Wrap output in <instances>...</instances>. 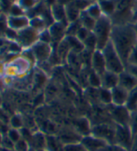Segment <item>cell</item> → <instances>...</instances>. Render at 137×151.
<instances>
[{
  "mask_svg": "<svg viewBox=\"0 0 137 151\" xmlns=\"http://www.w3.org/2000/svg\"><path fill=\"white\" fill-rule=\"evenodd\" d=\"M110 41L126 65L131 51L137 43L133 24H113Z\"/></svg>",
  "mask_w": 137,
  "mask_h": 151,
  "instance_id": "cell-1",
  "label": "cell"
},
{
  "mask_svg": "<svg viewBox=\"0 0 137 151\" xmlns=\"http://www.w3.org/2000/svg\"><path fill=\"white\" fill-rule=\"evenodd\" d=\"M113 22L110 17L103 15L96 21L93 33L97 39V50H102L110 42Z\"/></svg>",
  "mask_w": 137,
  "mask_h": 151,
  "instance_id": "cell-2",
  "label": "cell"
},
{
  "mask_svg": "<svg viewBox=\"0 0 137 151\" xmlns=\"http://www.w3.org/2000/svg\"><path fill=\"white\" fill-rule=\"evenodd\" d=\"M102 52L105 61V66L107 71L118 75L126 69V65H125V63H123L116 49L114 48L111 41L102 50Z\"/></svg>",
  "mask_w": 137,
  "mask_h": 151,
  "instance_id": "cell-3",
  "label": "cell"
},
{
  "mask_svg": "<svg viewBox=\"0 0 137 151\" xmlns=\"http://www.w3.org/2000/svg\"><path fill=\"white\" fill-rule=\"evenodd\" d=\"M133 0H116V10L111 17L113 24H133Z\"/></svg>",
  "mask_w": 137,
  "mask_h": 151,
  "instance_id": "cell-4",
  "label": "cell"
},
{
  "mask_svg": "<svg viewBox=\"0 0 137 151\" xmlns=\"http://www.w3.org/2000/svg\"><path fill=\"white\" fill-rule=\"evenodd\" d=\"M116 124L110 122H99L93 124L90 134L101 140L106 142L108 145L115 144Z\"/></svg>",
  "mask_w": 137,
  "mask_h": 151,
  "instance_id": "cell-5",
  "label": "cell"
},
{
  "mask_svg": "<svg viewBox=\"0 0 137 151\" xmlns=\"http://www.w3.org/2000/svg\"><path fill=\"white\" fill-rule=\"evenodd\" d=\"M107 113L111 118L113 123L116 125L129 126L131 111L126 107V106L110 104V106H107Z\"/></svg>",
  "mask_w": 137,
  "mask_h": 151,
  "instance_id": "cell-6",
  "label": "cell"
},
{
  "mask_svg": "<svg viewBox=\"0 0 137 151\" xmlns=\"http://www.w3.org/2000/svg\"><path fill=\"white\" fill-rule=\"evenodd\" d=\"M133 134L129 126L116 125L115 145L123 147L128 151L131 150L133 142Z\"/></svg>",
  "mask_w": 137,
  "mask_h": 151,
  "instance_id": "cell-7",
  "label": "cell"
},
{
  "mask_svg": "<svg viewBox=\"0 0 137 151\" xmlns=\"http://www.w3.org/2000/svg\"><path fill=\"white\" fill-rule=\"evenodd\" d=\"M39 39V32L36 31L32 27H27L24 30L18 32L17 42L22 49H30L34 44H36Z\"/></svg>",
  "mask_w": 137,
  "mask_h": 151,
  "instance_id": "cell-8",
  "label": "cell"
},
{
  "mask_svg": "<svg viewBox=\"0 0 137 151\" xmlns=\"http://www.w3.org/2000/svg\"><path fill=\"white\" fill-rule=\"evenodd\" d=\"M34 56L36 58V61L37 63H43L49 60V58L52 54L53 47L52 44L44 43L41 41H38L34 44L31 48Z\"/></svg>",
  "mask_w": 137,
  "mask_h": 151,
  "instance_id": "cell-9",
  "label": "cell"
},
{
  "mask_svg": "<svg viewBox=\"0 0 137 151\" xmlns=\"http://www.w3.org/2000/svg\"><path fill=\"white\" fill-rule=\"evenodd\" d=\"M67 25H68L67 24H64V22H54L53 24L48 28V30L50 34V37L52 38V42L54 44L59 43L62 39H65V37H66Z\"/></svg>",
  "mask_w": 137,
  "mask_h": 151,
  "instance_id": "cell-10",
  "label": "cell"
},
{
  "mask_svg": "<svg viewBox=\"0 0 137 151\" xmlns=\"http://www.w3.org/2000/svg\"><path fill=\"white\" fill-rule=\"evenodd\" d=\"M80 144L86 148L88 151H100L103 147H105L106 145H108L106 142L101 140L93 135H87L83 136Z\"/></svg>",
  "mask_w": 137,
  "mask_h": 151,
  "instance_id": "cell-11",
  "label": "cell"
},
{
  "mask_svg": "<svg viewBox=\"0 0 137 151\" xmlns=\"http://www.w3.org/2000/svg\"><path fill=\"white\" fill-rule=\"evenodd\" d=\"M90 68L96 73H98L100 76L106 71L105 61L103 52L100 50H96L93 52L90 60Z\"/></svg>",
  "mask_w": 137,
  "mask_h": 151,
  "instance_id": "cell-12",
  "label": "cell"
},
{
  "mask_svg": "<svg viewBox=\"0 0 137 151\" xmlns=\"http://www.w3.org/2000/svg\"><path fill=\"white\" fill-rule=\"evenodd\" d=\"M30 26V18L26 15L12 17L8 16V27L14 31L19 32L21 30Z\"/></svg>",
  "mask_w": 137,
  "mask_h": 151,
  "instance_id": "cell-13",
  "label": "cell"
},
{
  "mask_svg": "<svg viewBox=\"0 0 137 151\" xmlns=\"http://www.w3.org/2000/svg\"><path fill=\"white\" fill-rule=\"evenodd\" d=\"M118 86L130 91L137 87V79L132 73L125 69L122 73L118 74Z\"/></svg>",
  "mask_w": 137,
  "mask_h": 151,
  "instance_id": "cell-14",
  "label": "cell"
},
{
  "mask_svg": "<svg viewBox=\"0 0 137 151\" xmlns=\"http://www.w3.org/2000/svg\"><path fill=\"white\" fill-rule=\"evenodd\" d=\"M112 93V104L115 106H125L128 99L129 91L125 90L121 86H117L111 90Z\"/></svg>",
  "mask_w": 137,
  "mask_h": 151,
  "instance_id": "cell-15",
  "label": "cell"
},
{
  "mask_svg": "<svg viewBox=\"0 0 137 151\" xmlns=\"http://www.w3.org/2000/svg\"><path fill=\"white\" fill-rule=\"evenodd\" d=\"M118 85V75L110 71H105L101 75V88L112 90Z\"/></svg>",
  "mask_w": 137,
  "mask_h": 151,
  "instance_id": "cell-16",
  "label": "cell"
},
{
  "mask_svg": "<svg viewBox=\"0 0 137 151\" xmlns=\"http://www.w3.org/2000/svg\"><path fill=\"white\" fill-rule=\"evenodd\" d=\"M62 143L66 146V145L71 144H77L80 143L82 136H80L75 130H64L62 131L58 136Z\"/></svg>",
  "mask_w": 137,
  "mask_h": 151,
  "instance_id": "cell-17",
  "label": "cell"
},
{
  "mask_svg": "<svg viewBox=\"0 0 137 151\" xmlns=\"http://www.w3.org/2000/svg\"><path fill=\"white\" fill-rule=\"evenodd\" d=\"M91 127L93 124L87 118H79L74 123V130L82 137L90 134Z\"/></svg>",
  "mask_w": 137,
  "mask_h": 151,
  "instance_id": "cell-18",
  "label": "cell"
},
{
  "mask_svg": "<svg viewBox=\"0 0 137 151\" xmlns=\"http://www.w3.org/2000/svg\"><path fill=\"white\" fill-rule=\"evenodd\" d=\"M50 11H51V15H52V18H53L54 22H64V24H68L65 6L60 5L58 3H55L52 7L50 8Z\"/></svg>",
  "mask_w": 137,
  "mask_h": 151,
  "instance_id": "cell-19",
  "label": "cell"
},
{
  "mask_svg": "<svg viewBox=\"0 0 137 151\" xmlns=\"http://www.w3.org/2000/svg\"><path fill=\"white\" fill-rule=\"evenodd\" d=\"M30 147L35 148L36 150L46 149V147H47V135H45L41 132H34Z\"/></svg>",
  "mask_w": 137,
  "mask_h": 151,
  "instance_id": "cell-20",
  "label": "cell"
},
{
  "mask_svg": "<svg viewBox=\"0 0 137 151\" xmlns=\"http://www.w3.org/2000/svg\"><path fill=\"white\" fill-rule=\"evenodd\" d=\"M55 51L58 57L61 59L62 63H66V60H67V57L69 55V53L71 52V49L69 47V45H68L67 41L65 39H62V41H60L59 43L55 44Z\"/></svg>",
  "mask_w": 137,
  "mask_h": 151,
  "instance_id": "cell-21",
  "label": "cell"
},
{
  "mask_svg": "<svg viewBox=\"0 0 137 151\" xmlns=\"http://www.w3.org/2000/svg\"><path fill=\"white\" fill-rule=\"evenodd\" d=\"M65 145L62 143L58 136L47 135V147L48 151H64Z\"/></svg>",
  "mask_w": 137,
  "mask_h": 151,
  "instance_id": "cell-22",
  "label": "cell"
},
{
  "mask_svg": "<svg viewBox=\"0 0 137 151\" xmlns=\"http://www.w3.org/2000/svg\"><path fill=\"white\" fill-rule=\"evenodd\" d=\"M65 38L67 41L68 45H69L72 52L80 54L81 52L85 50L83 42L80 41V40H79L77 37H75V36H66Z\"/></svg>",
  "mask_w": 137,
  "mask_h": 151,
  "instance_id": "cell-23",
  "label": "cell"
},
{
  "mask_svg": "<svg viewBox=\"0 0 137 151\" xmlns=\"http://www.w3.org/2000/svg\"><path fill=\"white\" fill-rule=\"evenodd\" d=\"M97 2L100 5L103 15L111 18L116 10V0H103Z\"/></svg>",
  "mask_w": 137,
  "mask_h": 151,
  "instance_id": "cell-24",
  "label": "cell"
},
{
  "mask_svg": "<svg viewBox=\"0 0 137 151\" xmlns=\"http://www.w3.org/2000/svg\"><path fill=\"white\" fill-rule=\"evenodd\" d=\"M65 12H66V19H67L68 24L78 21L79 17H80V14H81V11L79 10L73 3L66 6Z\"/></svg>",
  "mask_w": 137,
  "mask_h": 151,
  "instance_id": "cell-25",
  "label": "cell"
},
{
  "mask_svg": "<svg viewBox=\"0 0 137 151\" xmlns=\"http://www.w3.org/2000/svg\"><path fill=\"white\" fill-rule=\"evenodd\" d=\"M87 82L91 88L99 89L101 88V76L90 68L87 73Z\"/></svg>",
  "mask_w": 137,
  "mask_h": 151,
  "instance_id": "cell-26",
  "label": "cell"
},
{
  "mask_svg": "<svg viewBox=\"0 0 137 151\" xmlns=\"http://www.w3.org/2000/svg\"><path fill=\"white\" fill-rule=\"evenodd\" d=\"M98 98H99V103L105 104V106H110V104H112L111 90H107L105 88H99Z\"/></svg>",
  "mask_w": 137,
  "mask_h": 151,
  "instance_id": "cell-27",
  "label": "cell"
},
{
  "mask_svg": "<svg viewBox=\"0 0 137 151\" xmlns=\"http://www.w3.org/2000/svg\"><path fill=\"white\" fill-rule=\"evenodd\" d=\"M30 27L35 29L37 32H42L48 28V25L41 16H36L30 19Z\"/></svg>",
  "mask_w": 137,
  "mask_h": 151,
  "instance_id": "cell-28",
  "label": "cell"
},
{
  "mask_svg": "<svg viewBox=\"0 0 137 151\" xmlns=\"http://www.w3.org/2000/svg\"><path fill=\"white\" fill-rule=\"evenodd\" d=\"M79 21H80V24L83 27H85L86 29L90 31H93V28L95 26L96 21L94 19H93L90 15L87 14L86 11H82L80 17H79Z\"/></svg>",
  "mask_w": 137,
  "mask_h": 151,
  "instance_id": "cell-29",
  "label": "cell"
},
{
  "mask_svg": "<svg viewBox=\"0 0 137 151\" xmlns=\"http://www.w3.org/2000/svg\"><path fill=\"white\" fill-rule=\"evenodd\" d=\"M87 12L88 15H90L91 18L94 19L95 21H97L98 19H100L101 17L103 16V12L101 7L98 2H93L90 5V7L85 10Z\"/></svg>",
  "mask_w": 137,
  "mask_h": 151,
  "instance_id": "cell-30",
  "label": "cell"
},
{
  "mask_svg": "<svg viewBox=\"0 0 137 151\" xmlns=\"http://www.w3.org/2000/svg\"><path fill=\"white\" fill-rule=\"evenodd\" d=\"M125 106L130 111H133L137 108V87L129 91L128 99Z\"/></svg>",
  "mask_w": 137,
  "mask_h": 151,
  "instance_id": "cell-31",
  "label": "cell"
},
{
  "mask_svg": "<svg viewBox=\"0 0 137 151\" xmlns=\"http://www.w3.org/2000/svg\"><path fill=\"white\" fill-rule=\"evenodd\" d=\"M83 44H84L85 50H87L93 52L94 50H97V39L93 32L89 35V37L83 42Z\"/></svg>",
  "mask_w": 137,
  "mask_h": 151,
  "instance_id": "cell-32",
  "label": "cell"
},
{
  "mask_svg": "<svg viewBox=\"0 0 137 151\" xmlns=\"http://www.w3.org/2000/svg\"><path fill=\"white\" fill-rule=\"evenodd\" d=\"M9 125L10 128H13V129H17V130H21L22 128H24V119H22V116L16 114L14 116H12L9 119Z\"/></svg>",
  "mask_w": 137,
  "mask_h": 151,
  "instance_id": "cell-33",
  "label": "cell"
},
{
  "mask_svg": "<svg viewBox=\"0 0 137 151\" xmlns=\"http://www.w3.org/2000/svg\"><path fill=\"white\" fill-rule=\"evenodd\" d=\"M24 15H26L25 10H24V9H22L18 3L14 2V3L12 4V6L10 7L9 10L8 16L18 17V16H24Z\"/></svg>",
  "mask_w": 137,
  "mask_h": 151,
  "instance_id": "cell-34",
  "label": "cell"
},
{
  "mask_svg": "<svg viewBox=\"0 0 137 151\" xmlns=\"http://www.w3.org/2000/svg\"><path fill=\"white\" fill-rule=\"evenodd\" d=\"M129 127H130L131 131H132L133 136L137 135V108L135 110L131 111Z\"/></svg>",
  "mask_w": 137,
  "mask_h": 151,
  "instance_id": "cell-35",
  "label": "cell"
},
{
  "mask_svg": "<svg viewBox=\"0 0 137 151\" xmlns=\"http://www.w3.org/2000/svg\"><path fill=\"white\" fill-rule=\"evenodd\" d=\"M38 2V0H17L16 1V3H18L25 10V12L31 10L33 8H35Z\"/></svg>",
  "mask_w": 137,
  "mask_h": 151,
  "instance_id": "cell-36",
  "label": "cell"
},
{
  "mask_svg": "<svg viewBox=\"0 0 137 151\" xmlns=\"http://www.w3.org/2000/svg\"><path fill=\"white\" fill-rule=\"evenodd\" d=\"M82 25L80 24V21H76L74 22H70L67 25V29H66V36H75L77 33V31L79 30Z\"/></svg>",
  "mask_w": 137,
  "mask_h": 151,
  "instance_id": "cell-37",
  "label": "cell"
},
{
  "mask_svg": "<svg viewBox=\"0 0 137 151\" xmlns=\"http://www.w3.org/2000/svg\"><path fill=\"white\" fill-rule=\"evenodd\" d=\"M47 78L46 75L42 70H37V72L35 74V86L37 88H41V87L45 84Z\"/></svg>",
  "mask_w": 137,
  "mask_h": 151,
  "instance_id": "cell-38",
  "label": "cell"
},
{
  "mask_svg": "<svg viewBox=\"0 0 137 151\" xmlns=\"http://www.w3.org/2000/svg\"><path fill=\"white\" fill-rule=\"evenodd\" d=\"M30 145L24 138H21L18 142L14 144V150L15 151H28L30 149Z\"/></svg>",
  "mask_w": 137,
  "mask_h": 151,
  "instance_id": "cell-39",
  "label": "cell"
},
{
  "mask_svg": "<svg viewBox=\"0 0 137 151\" xmlns=\"http://www.w3.org/2000/svg\"><path fill=\"white\" fill-rule=\"evenodd\" d=\"M6 134L8 135V137L10 139L11 141H12L14 144L16 142H18L20 139L22 138V135H21V132H20V130H17V129H13V128H9L8 130L7 133Z\"/></svg>",
  "mask_w": 137,
  "mask_h": 151,
  "instance_id": "cell-40",
  "label": "cell"
},
{
  "mask_svg": "<svg viewBox=\"0 0 137 151\" xmlns=\"http://www.w3.org/2000/svg\"><path fill=\"white\" fill-rule=\"evenodd\" d=\"M91 3H93V1H90V0H75L73 2V4L76 6V7L81 11H85L89 7Z\"/></svg>",
  "mask_w": 137,
  "mask_h": 151,
  "instance_id": "cell-41",
  "label": "cell"
},
{
  "mask_svg": "<svg viewBox=\"0 0 137 151\" xmlns=\"http://www.w3.org/2000/svg\"><path fill=\"white\" fill-rule=\"evenodd\" d=\"M127 65H133V66H136L137 67V43H136V45L133 47V50L131 51V53L129 55V58H128Z\"/></svg>",
  "mask_w": 137,
  "mask_h": 151,
  "instance_id": "cell-42",
  "label": "cell"
},
{
  "mask_svg": "<svg viewBox=\"0 0 137 151\" xmlns=\"http://www.w3.org/2000/svg\"><path fill=\"white\" fill-rule=\"evenodd\" d=\"M39 41L44 42V43H48V44H52V38L50 37V34L48 30V28L46 30L42 31L39 33Z\"/></svg>",
  "mask_w": 137,
  "mask_h": 151,
  "instance_id": "cell-43",
  "label": "cell"
},
{
  "mask_svg": "<svg viewBox=\"0 0 137 151\" xmlns=\"http://www.w3.org/2000/svg\"><path fill=\"white\" fill-rule=\"evenodd\" d=\"M93 32V31H90V30H88V29H86L85 27H83V26H81L80 28H79V30L77 31V35H76V37L80 40V41H82V42H84L85 40H86V38L89 37V35Z\"/></svg>",
  "mask_w": 137,
  "mask_h": 151,
  "instance_id": "cell-44",
  "label": "cell"
},
{
  "mask_svg": "<svg viewBox=\"0 0 137 151\" xmlns=\"http://www.w3.org/2000/svg\"><path fill=\"white\" fill-rule=\"evenodd\" d=\"M64 151H88L80 143L77 144H71L65 146Z\"/></svg>",
  "mask_w": 137,
  "mask_h": 151,
  "instance_id": "cell-45",
  "label": "cell"
},
{
  "mask_svg": "<svg viewBox=\"0 0 137 151\" xmlns=\"http://www.w3.org/2000/svg\"><path fill=\"white\" fill-rule=\"evenodd\" d=\"M20 132H21L22 138H24V140H26L30 145L31 141H32V138H33V133L31 132V131L29 129H27V128L24 127L20 130Z\"/></svg>",
  "mask_w": 137,
  "mask_h": 151,
  "instance_id": "cell-46",
  "label": "cell"
},
{
  "mask_svg": "<svg viewBox=\"0 0 137 151\" xmlns=\"http://www.w3.org/2000/svg\"><path fill=\"white\" fill-rule=\"evenodd\" d=\"M0 147L7 148V149H14V143L8 137L7 134H5L2 137V142H1V146Z\"/></svg>",
  "mask_w": 137,
  "mask_h": 151,
  "instance_id": "cell-47",
  "label": "cell"
},
{
  "mask_svg": "<svg viewBox=\"0 0 137 151\" xmlns=\"http://www.w3.org/2000/svg\"><path fill=\"white\" fill-rule=\"evenodd\" d=\"M13 2L11 0H0V10H2L3 12L7 11L9 13V10L10 7L12 6Z\"/></svg>",
  "mask_w": 137,
  "mask_h": 151,
  "instance_id": "cell-48",
  "label": "cell"
},
{
  "mask_svg": "<svg viewBox=\"0 0 137 151\" xmlns=\"http://www.w3.org/2000/svg\"><path fill=\"white\" fill-rule=\"evenodd\" d=\"M100 151H128L123 147L118 146V145H106L105 147H103Z\"/></svg>",
  "mask_w": 137,
  "mask_h": 151,
  "instance_id": "cell-49",
  "label": "cell"
},
{
  "mask_svg": "<svg viewBox=\"0 0 137 151\" xmlns=\"http://www.w3.org/2000/svg\"><path fill=\"white\" fill-rule=\"evenodd\" d=\"M137 22V0H133V24Z\"/></svg>",
  "mask_w": 137,
  "mask_h": 151,
  "instance_id": "cell-50",
  "label": "cell"
},
{
  "mask_svg": "<svg viewBox=\"0 0 137 151\" xmlns=\"http://www.w3.org/2000/svg\"><path fill=\"white\" fill-rule=\"evenodd\" d=\"M126 70H128L130 73H132L134 76V77L136 78V79H137V67L136 66L127 65H126Z\"/></svg>",
  "mask_w": 137,
  "mask_h": 151,
  "instance_id": "cell-51",
  "label": "cell"
},
{
  "mask_svg": "<svg viewBox=\"0 0 137 151\" xmlns=\"http://www.w3.org/2000/svg\"><path fill=\"white\" fill-rule=\"evenodd\" d=\"M75 0H56V3H58L60 5H62L65 6V7H66L67 5H70L72 4Z\"/></svg>",
  "mask_w": 137,
  "mask_h": 151,
  "instance_id": "cell-52",
  "label": "cell"
},
{
  "mask_svg": "<svg viewBox=\"0 0 137 151\" xmlns=\"http://www.w3.org/2000/svg\"><path fill=\"white\" fill-rule=\"evenodd\" d=\"M6 75V63L0 62V78Z\"/></svg>",
  "mask_w": 137,
  "mask_h": 151,
  "instance_id": "cell-53",
  "label": "cell"
},
{
  "mask_svg": "<svg viewBox=\"0 0 137 151\" xmlns=\"http://www.w3.org/2000/svg\"><path fill=\"white\" fill-rule=\"evenodd\" d=\"M130 151H137V135L133 137V146Z\"/></svg>",
  "mask_w": 137,
  "mask_h": 151,
  "instance_id": "cell-54",
  "label": "cell"
},
{
  "mask_svg": "<svg viewBox=\"0 0 137 151\" xmlns=\"http://www.w3.org/2000/svg\"><path fill=\"white\" fill-rule=\"evenodd\" d=\"M133 24V27H134V30H135V33H136V37H137V22H134Z\"/></svg>",
  "mask_w": 137,
  "mask_h": 151,
  "instance_id": "cell-55",
  "label": "cell"
},
{
  "mask_svg": "<svg viewBox=\"0 0 137 151\" xmlns=\"http://www.w3.org/2000/svg\"><path fill=\"white\" fill-rule=\"evenodd\" d=\"M28 151H37V150H36L35 148H33V147H30V149L28 150Z\"/></svg>",
  "mask_w": 137,
  "mask_h": 151,
  "instance_id": "cell-56",
  "label": "cell"
},
{
  "mask_svg": "<svg viewBox=\"0 0 137 151\" xmlns=\"http://www.w3.org/2000/svg\"><path fill=\"white\" fill-rule=\"evenodd\" d=\"M37 151H48L47 149H41V150H37Z\"/></svg>",
  "mask_w": 137,
  "mask_h": 151,
  "instance_id": "cell-57",
  "label": "cell"
},
{
  "mask_svg": "<svg viewBox=\"0 0 137 151\" xmlns=\"http://www.w3.org/2000/svg\"><path fill=\"white\" fill-rule=\"evenodd\" d=\"M90 1H93V2H97V0H90Z\"/></svg>",
  "mask_w": 137,
  "mask_h": 151,
  "instance_id": "cell-58",
  "label": "cell"
},
{
  "mask_svg": "<svg viewBox=\"0 0 137 151\" xmlns=\"http://www.w3.org/2000/svg\"><path fill=\"white\" fill-rule=\"evenodd\" d=\"M0 104H1V97H0Z\"/></svg>",
  "mask_w": 137,
  "mask_h": 151,
  "instance_id": "cell-59",
  "label": "cell"
},
{
  "mask_svg": "<svg viewBox=\"0 0 137 151\" xmlns=\"http://www.w3.org/2000/svg\"><path fill=\"white\" fill-rule=\"evenodd\" d=\"M38 1H41V0H38Z\"/></svg>",
  "mask_w": 137,
  "mask_h": 151,
  "instance_id": "cell-60",
  "label": "cell"
}]
</instances>
